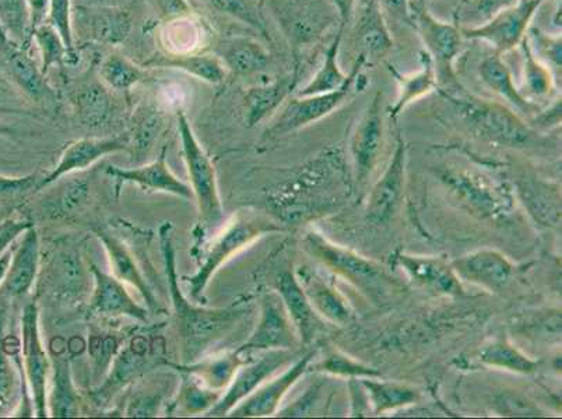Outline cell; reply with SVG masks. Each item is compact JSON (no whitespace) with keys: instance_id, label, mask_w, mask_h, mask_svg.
Instances as JSON below:
<instances>
[{"instance_id":"obj_1","label":"cell","mask_w":562,"mask_h":419,"mask_svg":"<svg viewBox=\"0 0 562 419\" xmlns=\"http://www.w3.org/2000/svg\"><path fill=\"white\" fill-rule=\"evenodd\" d=\"M162 257H165L168 288H170L173 320L182 346L186 364L196 362L214 342L222 340L224 335L235 325L241 312L232 308L207 309L189 303L178 285L176 270V250L171 241V224L160 229Z\"/></svg>"},{"instance_id":"obj_2","label":"cell","mask_w":562,"mask_h":419,"mask_svg":"<svg viewBox=\"0 0 562 419\" xmlns=\"http://www.w3.org/2000/svg\"><path fill=\"white\" fill-rule=\"evenodd\" d=\"M451 102L459 120L479 139L501 147H526L533 143L536 133L515 112L498 102L479 99L469 94L443 93Z\"/></svg>"},{"instance_id":"obj_3","label":"cell","mask_w":562,"mask_h":419,"mask_svg":"<svg viewBox=\"0 0 562 419\" xmlns=\"http://www.w3.org/2000/svg\"><path fill=\"white\" fill-rule=\"evenodd\" d=\"M305 252L318 260L322 265L329 269L339 278L349 281L368 298L381 301L392 291H396L397 283L387 274L386 270L374 260L366 259L350 249L330 242L324 235L311 231L305 235Z\"/></svg>"},{"instance_id":"obj_4","label":"cell","mask_w":562,"mask_h":419,"mask_svg":"<svg viewBox=\"0 0 562 419\" xmlns=\"http://www.w3.org/2000/svg\"><path fill=\"white\" fill-rule=\"evenodd\" d=\"M178 133H180L183 160L191 179L193 196L196 199L201 223L204 228H214L222 223L224 212L220 201L216 171L211 158L204 152L193 133L188 116L182 110L177 112Z\"/></svg>"},{"instance_id":"obj_5","label":"cell","mask_w":562,"mask_h":419,"mask_svg":"<svg viewBox=\"0 0 562 419\" xmlns=\"http://www.w3.org/2000/svg\"><path fill=\"white\" fill-rule=\"evenodd\" d=\"M367 64L366 56L357 55L356 63L347 75L345 84L335 91H330V93L293 97L274 117L272 125L266 131V135L272 137V139L289 135V133L313 125L315 122L330 115L331 112L339 110L349 99L352 87L359 80Z\"/></svg>"},{"instance_id":"obj_6","label":"cell","mask_w":562,"mask_h":419,"mask_svg":"<svg viewBox=\"0 0 562 419\" xmlns=\"http://www.w3.org/2000/svg\"><path fill=\"white\" fill-rule=\"evenodd\" d=\"M283 231V228L270 219L260 216L239 217L214 242L201 269L192 278H186L192 298L201 301L209 281L229 258L239 250L257 241L266 234Z\"/></svg>"},{"instance_id":"obj_7","label":"cell","mask_w":562,"mask_h":419,"mask_svg":"<svg viewBox=\"0 0 562 419\" xmlns=\"http://www.w3.org/2000/svg\"><path fill=\"white\" fill-rule=\"evenodd\" d=\"M412 25L417 30L424 50L431 56L438 79L457 81L453 63L462 50V33L458 25L432 16L423 3H411Z\"/></svg>"},{"instance_id":"obj_8","label":"cell","mask_w":562,"mask_h":419,"mask_svg":"<svg viewBox=\"0 0 562 419\" xmlns=\"http://www.w3.org/2000/svg\"><path fill=\"white\" fill-rule=\"evenodd\" d=\"M544 0H518L499 10L487 22L477 27L462 29V37L488 43L497 54L509 53L522 43L536 12Z\"/></svg>"},{"instance_id":"obj_9","label":"cell","mask_w":562,"mask_h":419,"mask_svg":"<svg viewBox=\"0 0 562 419\" xmlns=\"http://www.w3.org/2000/svg\"><path fill=\"white\" fill-rule=\"evenodd\" d=\"M38 306L25 305L22 316V350L30 390L35 407V416H49L47 400V380L49 361L40 336Z\"/></svg>"},{"instance_id":"obj_10","label":"cell","mask_w":562,"mask_h":419,"mask_svg":"<svg viewBox=\"0 0 562 419\" xmlns=\"http://www.w3.org/2000/svg\"><path fill=\"white\" fill-rule=\"evenodd\" d=\"M442 182L454 197L479 217L495 219L507 213L509 199L501 189L480 173L464 170H448Z\"/></svg>"},{"instance_id":"obj_11","label":"cell","mask_w":562,"mask_h":419,"mask_svg":"<svg viewBox=\"0 0 562 419\" xmlns=\"http://www.w3.org/2000/svg\"><path fill=\"white\" fill-rule=\"evenodd\" d=\"M300 337L278 293L263 296L260 303V318L254 333L237 350L249 355L255 351L291 350Z\"/></svg>"},{"instance_id":"obj_12","label":"cell","mask_w":562,"mask_h":419,"mask_svg":"<svg viewBox=\"0 0 562 419\" xmlns=\"http://www.w3.org/2000/svg\"><path fill=\"white\" fill-rule=\"evenodd\" d=\"M293 358L290 350L265 351V355L235 373L227 392L218 398V401L206 412L207 417L228 416L235 406L252 395L259 386L273 377L281 367L289 365Z\"/></svg>"},{"instance_id":"obj_13","label":"cell","mask_w":562,"mask_h":419,"mask_svg":"<svg viewBox=\"0 0 562 419\" xmlns=\"http://www.w3.org/2000/svg\"><path fill=\"white\" fill-rule=\"evenodd\" d=\"M74 34L85 43L120 45L132 32V14L120 8L76 7L71 10Z\"/></svg>"},{"instance_id":"obj_14","label":"cell","mask_w":562,"mask_h":419,"mask_svg":"<svg viewBox=\"0 0 562 419\" xmlns=\"http://www.w3.org/2000/svg\"><path fill=\"white\" fill-rule=\"evenodd\" d=\"M314 356L315 351H311L308 354L295 360L294 364L289 366L281 375L270 377V380L265 382L262 386H259L252 395L245 398L238 406H235L233 410L228 412V416L243 418L273 416V414L279 411L280 404L291 390V387L308 371Z\"/></svg>"},{"instance_id":"obj_15","label":"cell","mask_w":562,"mask_h":419,"mask_svg":"<svg viewBox=\"0 0 562 419\" xmlns=\"http://www.w3.org/2000/svg\"><path fill=\"white\" fill-rule=\"evenodd\" d=\"M381 104L382 94L378 91L352 133L350 151L359 181H366L371 175L382 156L385 129H383Z\"/></svg>"},{"instance_id":"obj_16","label":"cell","mask_w":562,"mask_h":419,"mask_svg":"<svg viewBox=\"0 0 562 419\" xmlns=\"http://www.w3.org/2000/svg\"><path fill=\"white\" fill-rule=\"evenodd\" d=\"M127 148H131L130 135L102 137V139L101 137H85V139L70 143L60 156L55 170L48 177L40 179L37 192L53 185L54 182L68 175V173L86 170L101 158L114 155V152L125 151Z\"/></svg>"},{"instance_id":"obj_17","label":"cell","mask_w":562,"mask_h":419,"mask_svg":"<svg viewBox=\"0 0 562 419\" xmlns=\"http://www.w3.org/2000/svg\"><path fill=\"white\" fill-rule=\"evenodd\" d=\"M406 145L398 137L390 166L378 179L367 206V217L374 224H386L395 216L405 191Z\"/></svg>"},{"instance_id":"obj_18","label":"cell","mask_w":562,"mask_h":419,"mask_svg":"<svg viewBox=\"0 0 562 419\" xmlns=\"http://www.w3.org/2000/svg\"><path fill=\"white\" fill-rule=\"evenodd\" d=\"M0 66L8 69L10 78L19 89L37 104L50 105L58 101L55 90L43 73L40 66L34 63L29 49L13 41L0 45Z\"/></svg>"},{"instance_id":"obj_19","label":"cell","mask_w":562,"mask_h":419,"mask_svg":"<svg viewBox=\"0 0 562 419\" xmlns=\"http://www.w3.org/2000/svg\"><path fill=\"white\" fill-rule=\"evenodd\" d=\"M395 262L418 287L437 295H463L462 281L454 273L452 263L437 257H413L398 253Z\"/></svg>"},{"instance_id":"obj_20","label":"cell","mask_w":562,"mask_h":419,"mask_svg":"<svg viewBox=\"0 0 562 419\" xmlns=\"http://www.w3.org/2000/svg\"><path fill=\"white\" fill-rule=\"evenodd\" d=\"M452 268L459 280L488 291L503 290L514 273L510 260L493 249L476 250L453 260Z\"/></svg>"},{"instance_id":"obj_21","label":"cell","mask_w":562,"mask_h":419,"mask_svg":"<svg viewBox=\"0 0 562 419\" xmlns=\"http://www.w3.org/2000/svg\"><path fill=\"white\" fill-rule=\"evenodd\" d=\"M106 173L120 182L136 183L142 188L151 189V191L173 194V196L192 201L193 191L191 186L178 179L167 166V146L162 147L157 160L139 168H125L110 166Z\"/></svg>"},{"instance_id":"obj_22","label":"cell","mask_w":562,"mask_h":419,"mask_svg":"<svg viewBox=\"0 0 562 419\" xmlns=\"http://www.w3.org/2000/svg\"><path fill=\"white\" fill-rule=\"evenodd\" d=\"M90 272L94 275L95 284L91 309L101 315L126 316L143 324L149 320V310L132 298L121 280L101 272L95 264H91Z\"/></svg>"},{"instance_id":"obj_23","label":"cell","mask_w":562,"mask_h":419,"mask_svg":"<svg viewBox=\"0 0 562 419\" xmlns=\"http://www.w3.org/2000/svg\"><path fill=\"white\" fill-rule=\"evenodd\" d=\"M278 294L283 301L284 308L288 310L291 321L297 330L300 341L304 344H311L318 336L324 319L321 318L308 296L304 293L293 272H283L278 279Z\"/></svg>"},{"instance_id":"obj_24","label":"cell","mask_w":562,"mask_h":419,"mask_svg":"<svg viewBox=\"0 0 562 419\" xmlns=\"http://www.w3.org/2000/svg\"><path fill=\"white\" fill-rule=\"evenodd\" d=\"M295 278L322 319L339 326L350 324L352 319L351 305L334 283L324 279V275L315 270L308 269L304 270L301 278L299 275Z\"/></svg>"},{"instance_id":"obj_25","label":"cell","mask_w":562,"mask_h":419,"mask_svg":"<svg viewBox=\"0 0 562 419\" xmlns=\"http://www.w3.org/2000/svg\"><path fill=\"white\" fill-rule=\"evenodd\" d=\"M300 78V63L295 60L294 69L289 75L268 81V83L250 87L245 94V110H247V124L257 126L272 112L279 109L289 99Z\"/></svg>"},{"instance_id":"obj_26","label":"cell","mask_w":562,"mask_h":419,"mask_svg":"<svg viewBox=\"0 0 562 419\" xmlns=\"http://www.w3.org/2000/svg\"><path fill=\"white\" fill-rule=\"evenodd\" d=\"M40 269V238L33 226L22 234L13 250L12 263L2 285L10 296H24L32 291Z\"/></svg>"},{"instance_id":"obj_27","label":"cell","mask_w":562,"mask_h":419,"mask_svg":"<svg viewBox=\"0 0 562 419\" xmlns=\"http://www.w3.org/2000/svg\"><path fill=\"white\" fill-rule=\"evenodd\" d=\"M356 47L366 56L367 63L381 58L393 48V39L387 29L382 8L376 0H366L362 4L356 27Z\"/></svg>"},{"instance_id":"obj_28","label":"cell","mask_w":562,"mask_h":419,"mask_svg":"<svg viewBox=\"0 0 562 419\" xmlns=\"http://www.w3.org/2000/svg\"><path fill=\"white\" fill-rule=\"evenodd\" d=\"M70 99L79 120L90 127L104 125L114 110L110 89L102 83L99 76H91L76 84Z\"/></svg>"},{"instance_id":"obj_29","label":"cell","mask_w":562,"mask_h":419,"mask_svg":"<svg viewBox=\"0 0 562 419\" xmlns=\"http://www.w3.org/2000/svg\"><path fill=\"white\" fill-rule=\"evenodd\" d=\"M387 70L396 79L398 84V97L390 109L391 120H397L403 110L412 102L422 99V97L430 94L431 91L437 90L438 76L436 66H434L431 56L422 50L420 53V69L416 73L402 75L395 66L387 65Z\"/></svg>"},{"instance_id":"obj_30","label":"cell","mask_w":562,"mask_h":419,"mask_svg":"<svg viewBox=\"0 0 562 419\" xmlns=\"http://www.w3.org/2000/svg\"><path fill=\"white\" fill-rule=\"evenodd\" d=\"M99 238L104 245L106 254H109L115 278L139 291L151 312L160 310V304H158L155 293H153L145 275L140 272L139 265L136 264L135 258L132 257L125 245L109 233L100 231Z\"/></svg>"},{"instance_id":"obj_31","label":"cell","mask_w":562,"mask_h":419,"mask_svg":"<svg viewBox=\"0 0 562 419\" xmlns=\"http://www.w3.org/2000/svg\"><path fill=\"white\" fill-rule=\"evenodd\" d=\"M146 65L153 66V68L181 70L183 73L193 76V78L209 84L223 83L228 73L226 66H224L217 55L202 53L155 56Z\"/></svg>"},{"instance_id":"obj_32","label":"cell","mask_w":562,"mask_h":419,"mask_svg":"<svg viewBox=\"0 0 562 419\" xmlns=\"http://www.w3.org/2000/svg\"><path fill=\"white\" fill-rule=\"evenodd\" d=\"M218 58L222 59L227 71L235 76H250L260 73L270 63L269 50L258 39L249 37H235L227 39L220 47Z\"/></svg>"},{"instance_id":"obj_33","label":"cell","mask_w":562,"mask_h":419,"mask_svg":"<svg viewBox=\"0 0 562 419\" xmlns=\"http://www.w3.org/2000/svg\"><path fill=\"white\" fill-rule=\"evenodd\" d=\"M479 75L490 90L503 97L515 109L526 112V114H533V112L538 111L533 102L528 97H525L522 91L515 86L513 71L505 64V60L501 58V54L495 53L487 56L479 66Z\"/></svg>"},{"instance_id":"obj_34","label":"cell","mask_w":562,"mask_h":419,"mask_svg":"<svg viewBox=\"0 0 562 419\" xmlns=\"http://www.w3.org/2000/svg\"><path fill=\"white\" fill-rule=\"evenodd\" d=\"M167 125L166 112L151 102L137 106L132 116V132L130 135L133 155L145 157L155 147L158 136Z\"/></svg>"},{"instance_id":"obj_35","label":"cell","mask_w":562,"mask_h":419,"mask_svg":"<svg viewBox=\"0 0 562 419\" xmlns=\"http://www.w3.org/2000/svg\"><path fill=\"white\" fill-rule=\"evenodd\" d=\"M360 382L366 388L368 403L375 414L413 406L422 397L417 388L402 385V383L374 381V377H362Z\"/></svg>"},{"instance_id":"obj_36","label":"cell","mask_w":562,"mask_h":419,"mask_svg":"<svg viewBox=\"0 0 562 419\" xmlns=\"http://www.w3.org/2000/svg\"><path fill=\"white\" fill-rule=\"evenodd\" d=\"M146 361V347H137V342L133 341L132 346L116 358L104 385L95 393V403L100 406L109 403L111 397H114L127 382H131L132 377L142 371V367H145Z\"/></svg>"},{"instance_id":"obj_37","label":"cell","mask_w":562,"mask_h":419,"mask_svg":"<svg viewBox=\"0 0 562 419\" xmlns=\"http://www.w3.org/2000/svg\"><path fill=\"white\" fill-rule=\"evenodd\" d=\"M49 414L54 417H78L80 412V397L71 380L69 360L65 356L54 358L53 392L48 401Z\"/></svg>"},{"instance_id":"obj_38","label":"cell","mask_w":562,"mask_h":419,"mask_svg":"<svg viewBox=\"0 0 562 419\" xmlns=\"http://www.w3.org/2000/svg\"><path fill=\"white\" fill-rule=\"evenodd\" d=\"M199 7L220 14V16L237 20L255 32L269 38L262 13V0H193Z\"/></svg>"},{"instance_id":"obj_39","label":"cell","mask_w":562,"mask_h":419,"mask_svg":"<svg viewBox=\"0 0 562 419\" xmlns=\"http://www.w3.org/2000/svg\"><path fill=\"white\" fill-rule=\"evenodd\" d=\"M345 30L339 27L336 37L326 49L324 63L310 83L297 91L299 97L330 93L345 84L347 75L339 65V53Z\"/></svg>"},{"instance_id":"obj_40","label":"cell","mask_w":562,"mask_h":419,"mask_svg":"<svg viewBox=\"0 0 562 419\" xmlns=\"http://www.w3.org/2000/svg\"><path fill=\"white\" fill-rule=\"evenodd\" d=\"M244 364L243 354L238 351L233 354H227L220 358H212L207 361L192 362L182 366H176L191 375L196 376L203 385L214 388V390H222L232 383L235 373Z\"/></svg>"},{"instance_id":"obj_41","label":"cell","mask_w":562,"mask_h":419,"mask_svg":"<svg viewBox=\"0 0 562 419\" xmlns=\"http://www.w3.org/2000/svg\"><path fill=\"white\" fill-rule=\"evenodd\" d=\"M520 48L524 55V95L535 97V99L550 97L555 84L553 70L539 56H536L528 34L520 43Z\"/></svg>"},{"instance_id":"obj_42","label":"cell","mask_w":562,"mask_h":419,"mask_svg":"<svg viewBox=\"0 0 562 419\" xmlns=\"http://www.w3.org/2000/svg\"><path fill=\"white\" fill-rule=\"evenodd\" d=\"M99 78L110 90L130 91L147 79V70L120 54H110L99 66Z\"/></svg>"},{"instance_id":"obj_43","label":"cell","mask_w":562,"mask_h":419,"mask_svg":"<svg viewBox=\"0 0 562 419\" xmlns=\"http://www.w3.org/2000/svg\"><path fill=\"white\" fill-rule=\"evenodd\" d=\"M480 361L484 365L519 373V375H530L538 367V362L531 360L522 351L516 349L514 344H510L508 340L504 339L494 340L488 346H485L482 354H480Z\"/></svg>"},{"instance_id":"obj_44","label":"cell","mask_w":562,"mask_h":419,"mask_svg":"<svg viewBox=\"0 0 562 419\" xmlns=\"http://www.w3.org/2000/svg\"><path fill=\"white\" fill-rule=\"evenodd\" d=\"M0 25L10 41L30 48L33 29L27 0H0Z\"/></svg>"},{"instance_id":"obj_45","label":"cell","mask_w":562,"mask_h":419,"mask_svg":"<svg viewBox=\"0 0 562 419\" xmlns=\"http://www.w3.org/2000/svg\"><path fill=\"white\" fill-rule=\"evenodd\" d=\"M33 39L40 49V68L44 75L49 73L53 66H64L69 64V54L66 49L63 38L55 32L49 24L38 25L33 32Z\"/></svg>"},{"instance_id":"obj_46","label":"cell","mask_w":562,"mask_h":419,"mask_svg":"<svg viewBox=\"0 0 562 419\" xmlns=\"http://www.w3.org/2000/svg\"><path fill=\"white\" fill-rule=\"evenodd\" d=\"M71 0H49L48 16L45 23L49 24L63 38L69 54V64L78 63V49L71 25Z\"/></svg>"},{"instance_id":"obj_47","label":"cell","mask_w":562,"mask_h":419,"mask_svg":"<svg viewBox=\"0 0 562 419\" xmlns=\"http://www.w3.org/2000/svg\"><path fill=\"white\" fill-rule=\"evenodd\" d=\"M53 275L56 287L60 288L63 293L76 294L80 291L81 285L85 283V269L81 264L78 254L70 252L59 253L58 259L53 264Z\"/></svg>"},{"instance_id":"obj_48","label":"cell","mask_w":562,"mask_h":419,"mask_svg":"<svg viewBox=\"0 0 562 419\" xmlns=\"http://www.w3.org/2000/svg\"><path fill=\"white\" fill-rule=\"evenodd\" d=\"M316 370L334 376L349 377V380L381 376V373L374 367L361 364L340 351H331L328 356L324 358V361L316 365Z\"/></svg>"},{"instance_id":"obj_49","label":"cell","mask_w":562,"mask_h":419,"mask_svg":"<svg viewBox=\"0 0 562 419\" xmlns=\"http://www.w3.org/2000/svg\"><path fill=\"white\" fill-rule=\"evenodd\" d=\"M196 377V376H195ZM222 397V393L211 387H204L203 382L193 380L191 373L181 387L180 403L188 412H207Z\"/></svg>"},{"instance_id":"obj_50","label":"cell","mask_w":562,"mask_h":419,"mask_svg":"<svg viewBox=\"0 0 562 419\" xmlns=\"http://www.w3.org/2000/svg\"><path fill=\"white\" fill-rule=\"evenodd\" d=\"M531 38L536 39V44H538V50L533 49L536 55L544 56L546 65L549 66L551 70L557 71V73H561V35H555V37H551V35H547L541 33L539 29L530 30ZM531 43V41H530ZM533 47V45H531Z\"/></svg>"},{"instance_id":"obj_51","label":"cell","mask_w":562,"mask_h":419,"mask_svg":"<svg viewBox=\"0 0 562 419\" xmlns=\"http://www.w3.org/2000/svg\"><path fill=\"white\" fill-rule=\"evenodd\" d=\"M16 393V376L9 358L0 350V416L7 412Z\"/></svg>"},{"instance_id":"obj_52","label":"cell","mask_w":562,"mask_h":419,"mask_svg":"<svg viewBox=\"0 0 562 419\" xmlns=\"http://www.w3.org/2000/svg\"><path fill=\"white\" fill-rule=\"evenodd\" d=\"M40 179L37 175L10 178L0 175V201L14 199L30 192H37Z\"/></svg>"},{"instance_id":"obj_53","label":"cell","mask_w":562,"mask_h":419,"mask_svg":"<svg viewBox=\"0 0 562 419\" xmlns=\"http://www.w3.org/2000/svg\"><path fill=\"white\" fill-rule=\"evenodd\" d=\"M32 227V223L23 222V219H7L0 223V254L12 245L25 229Z\"/></svg>"},{"instance_id":"obj_54","label":"cell","mask_w":562,"mask_h":419,"mask_svg":"<svg viewBox=\"0 0 562 419\" xmlns=\"http://www.w3.org/2000/svg\"><path fill=\"white\" fill-rule=\"evenodd\" d=\"M116 342L114 339H95L91 342L90 352L95 362V371L100 373L111 364V356L114 354Z\"/></svg>"},{"instance_id":"obj_55","label":"cell","mask_w":562,"mask_h":419,"mask_svg":"<svg viewBox=\"0 0 562 419\" xmlns=\"http://www.w3.org/2000/svg\"><path fill=\"white\" fill-rule=\"evenodd\" d=\"M382 9L387 10L393 18L412 25L411 0H376Z\"/></svg>"},{"instance_id":"obj_56","label":"cell","mask_w":562,"mask_h":419,"mask_svg":"<svg viewBox=\"0 0 562 419\" xmlns=\"http://www.w3.org/2000/svg\"><path fill=\"white\" fill-rule=\"evenodd\" d=\"M33 32L44 24L48 16L49 0H27Z\"/></svg>"},{"instance_id":"obj_57","label":"cell","mask_w":562,"mask_h":419,"mask_svg":"<svg viewBox=\"0 0 562 419\" xmlns=\"http://www.w3.org/2000/svg\"><path fill=\"white\" fill-rule=\"evenodd\" d=\"M337 13L340 18V29H346V25L350 23L352 12H355L356 0H331Z\"/></svg>"},{"instance_id":"obj_58","label":"cell","mask_w":562,"mask_h":419,"mask_svg":"<svg viewBox=\"0 0 562 419\" xmlns=\"http://www.w3.org/2000/svg\"><path fill=\"white\" fill-rule=\"evenodd\" d=\"M12 248H8L2 254H0V287H2L4 279H7L10 263H12Z\"/></svg>"},{"instance_id":"obj_59","label":"cell","mask_w":562,"mask_h":419,"mask_svg":"<svg viewBox=\"0 0 562 419\" xmlns=\"http://www.w3.org/2000/svg\"><path fill=\"white\" fill-rule=\"evenodd\" d=\"M7 41H9V37H8L7 33H4L2 25H0V45L7 43Z\"/></svg>"},{"instance_id":"obj_60","label":"cell","mask_w":562,"mask_h":419,"mask_svg":"<svg viewBox=\"0 0 562 419\" xmlns=\"http://www.w3.org/2000/svg\"><path fill=\"white\" fill-rule=\"evenodd\" d=\"M0 79H2V78H0Z\"/></svg>"}]
</instances>
